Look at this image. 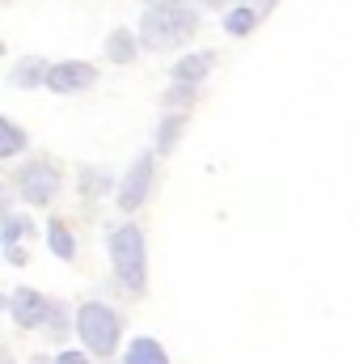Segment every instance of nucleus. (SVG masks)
<instances>
[{
  "label": "nucleus",
  "instance_id": "nucleus-18",
  "mask_svg": "<svg viewBox=\"0 0 359 364\" xmlns=\"http://www.w3.org/2000/svg\"><path fill=\"white\" fill-rule=\"evenodd\" d=\"M81 178H85V186H81L85 195H97V191H106V186H110V178H106V174H97V170H81Z\"/></svg>",
  "mask_w": 359,
  "mask_h": 364
},
{
  "label": "nucleus",
  "instance_id": "nucleus-20",
  "mask_svg": "<svg viewBox=\"0 0 359 364\" xmlns=\"http://www.w3.org/2000/svg\"><path fill=\"white\" fill-rule=\"evenodd\" d=\"M55 364H89V360H85L81 352H72V348H68V352H60V356H55Z\"/></svg>",
  "mask_w": 359,
  "mask_h": 364
},
{
  "label": "nucleus",
  "instance_id": "nucleus-14",
  "mask_svg": "<svg viewBox=\"0 0 359 364\" xmlns=\"http://www.w3.org/2000/svg\"><path fill=\"white\" fill-rule=\"evenodd\" d=\"M182 127H186V114H170V119L161 123V132H157V149H161V153H174V149H178Z\"/></svg>",
  "mask_w": 359,
  "mask_h": 364
},
{
  "label": "nucleus",
  "instance_id": "nucleus-15",
  "mask_svg": "<svg viewBox=\"0 0 359 364\" xmlns=\"http://www.w3.org/2000/svg\"><path fill=\"white\" fill-rule=\"evenodd\" d=\"M194 97H199V85H174L165 93V106H170V114H186L194 106Z\"/></svg>",
  "mask_w": 359,
  "mask_h": 364
},
{
  "label": "nucleus",
  "instance_id": "nucleus-7",
  "mask_svg": "<svg viewBox=\"0 0 359 364\" xmlns=\"http://www.w3.org/2000/svg\"><path fill=\"white\" fill-rule=\"evenodd\" d=\"M93 81H97L93 64L72 60V64H55V68H51V77H47V90H55V93H81V90H89Z\"/></svg>",
  "mask_w": 359,
  "mask_h": 364
},
{
  "label": "nucleus",
  "instance_id": "nucleus-19",
  "mask_svg": "<svg viewBox=\"0 0 359 364\" xmlns=\"http://www.w3.org/2000/svg\"><path fill=\"white\" fill-rule=\"evenodd\" d=\"M51 339H64V309L60 305H51V318H47V326H43Z\"/></svg>",
  "mask_w": 359,
  "mask_h": 364
},
{
  "label": "nucleus",
  "instance_id": "nucleus-17",
  "mask_svg": "<svg viewBox=\"0 0 359 364\" xmlns=\"http://www.w3.org/2000/svg\"><path fill=\"white\" fill-rule=\"evenodd\" d=\"M0 233H4V246H17V237L26 233V220L21 216H4V229Z\"/></svg>",
  "mask_w": 359,
  "mask_h": 364
},
{
  "label": "nucleus",
  "instance_id": "nucleus-6",
  "mask_svg": "<svg viewBox=\"0 0 359 364\" xmlns=\"http://www.w3.org/2000/svg\"><path fill=\"white\" fill-rule=\"evenodd\" d=\"M148 191H153V157L140 153V157L131 161L123 186H118V208H123V212H136V208L148 199Z\"/></svg>",
  "mask_w": 359,
  "mask_h": 364
},
{
  "label": "nucleus",
  "instance_id": "nucleus-21",
  "mask_svg": "<svg viewBox=\"0 0 359 364\" xmlns=\"http://www.w3.org/2000/svg\"><path fill=\"white\" fill-rule=\"evenodd\" d=\"M258 4H275V0H258Z\"/></svg>",
  "mask_w": 359,
  "mask_h": 364
},
{
  "label": "nucleus",
  "instance_id": "nucleus-2",
  "mask_svg": "<svg viewBox=\"0 0 359 364\" xmlns=\"http://www.w3.org/2000/svg\"><path fill=\"white\" fill-rule=\"evenodd\" d=\"M110 263H114V275L127 292H144V279H148V263H144V233L140 225H118L110 233Z\"/></svg>",
  "mask_w": 359,
  "mask_h": 364
},
{
  "label": "nucleus",
  "instance_id": "nucleus-11",
  "mask_svg": "<svg viewBox=\"0 0 359 364\" xmlns=\"http://www.w3.org/2000/svg\"><path fill=\"white\" fill-rule=\"evenodd\" d=\"M106 55H110L114 64H131V60H136V34H131V30H114V34L106 38Z\"/></svg>",
  "mask_w": 359,
  "mask_h": 364
},
{
  "label": "nucleus",
  "instance_id": "nucleus-12",
  "mask_svg": "<svg viewBox=\"0 0 359 364\" xmlns=\"http://www.w3.org/2000/svg\"><path fill=\"white\" fill-rule=\"evenodd\" d=\"M47 242H51V250H55L60 259H72V255H77V237L68 233L64 220H51V225H47Z\"/></svg>",
  "mask_w": 359,
  "mask_h": 364
},
{
  "label": "nucleus",
  "instance_id": "nucleus-10",
  "mask_svg": "<svg viewBox=\"0 0 359 364\" xmlns=\"http://www.w3.org/2000/svg\"><path fill=\"white\" fill-rule=\"evenodd\" d=\"M123 364H170V356L161 352L157 339H131V348H127Z\"/></svg>",
  "mask_w": 359,
  "mask_h": 364
},
{
  "label": "nucleus",
  "instance_id": "nucleus-13",
  "mask_svg": "<svg viewBox=\"0 0 359 364\" xmlns=\"http://www.w3.org/2000/svg\"><path fill=\"white\" fill-rule=\"evenodd\" d=\"M254 21H258V13H254V9H245V4H237V9H228V13H224V30H228V34H237V38H241V34H250V30H254Z\"/></svg>",
  "mask_w": 359,
  "mask_h": 364
},
{
  "label": "nucleus",
  "instance_id": "nucleus-1",
  "mask_svg": "<svg viewBox=\"0 0 359 364\" xmlns=\"http://www.w3.org/2000/svg\"><path fill=\"white\" fill-rule=\"evenodd\" d=\"M194 30H199V13L190 4H153L140 17V43L153 51H170V47L190 43Z\"/></svg>",
  "mask_w": 359,
  "mask_h": 364
},
{
  "label": "nucleus",
  "instance_id": "nucleus-4",
  "mask_svg": "<svg viewBox=\"0 0 359 364\" xmlns=\"http://www.w3.org/2000/svg\"><path fill=\"white\" fill-rule=\"evenodd\" d=\"M60 182H64V174H60V166L51 161V157H34V161H26L17 174H13V186H17V195L26 199V203H51L55 195H60Z\"/></svg>",
  "mask_w": 359,
  "mask_h": 364
},
{
  "label": "nucleus",
  "instance_id": "nucleus-16",
  "mask_svg": "<svg viewBox=\"0 0 359 364\" xmlns=\"http://www.w3.org/2000/svg\"><path fill=\"white\" fill-rule=\"evenodd\" d=\"M26 149V132L21 127H13L9 119H0V153L4 157H13V153H21Z\"/></svg>",
  "mask_w": 359,
  "mask_h": 364
},
{
  "label": "nucleus",
  "instance_id": "nucleus-22",
  "mask_svg": "<svg viewBox=\"0 0 359 364\" xmlns=\"http://www.w3.org/2000/svg\"><path fill=\"white\" fill-rule=\"evenodd\" d=\"M30 364H47V360H30Z\"/></svg>",
  "mask_w": 359,
  "mask_h": 364
},
{
  "label": "nucleus",
  "instance_id": "nucleus-9",
  "mask_svg": "<svg viewBox=\"0 0 359 364\" xmlns=\"http://www.w3.org/2000/svg\"><path fill=\"white\" fill-rule=\"evenodd\" d=\"M47 77H51V68H47L43 60L30 55V60H21V64L13 68L9 81H13V90H34V85H47Z\"/></svg>",
  "mask_w": 359,
  "mask_h": 364
},
{
  "label": "nucleus",
  "instance_id": "nucleus-5",
  "mask_svg": "<svg viewBox=\"0 0 359 364\" xmlns=\"http://www.w3.org/2000/svg\"><path fill=\"white\" fill-rule=\"evenodd\" d=\"M9 314H13V322H17L21 331H34V326H47L51 301H47L43 292H34V288H17V292L9 296Z\"/></svg>",
  "mask_w": 359,
  "mask_h": 364
},
{
  "label": "nucleus",
  "instance_id": "nucleus-8",
  "mask_svg": "<svg viewBox=\"0 0 359 364\" xmlns=\"http://www.w3.org/2000/svg\"><path fill=\"white\" fill-rule=\"evenodd\" d=\"M216 64V55L211 51H194V55H182L178 64H174V81L178 85H199L203 77H207V68Z\"/></svg>",
  "mask_w": 359,
  "mask_h": 364
},
{
  "label": "nucleus",
  "instance_id": "nucleus-3",
  "mask_svg": "<svg viewBox=\"0 0 359 364\" xmlns=\"http://www.w3.org/2000/svg\"><path fill=\"white\" fill-rule=\"evenodd\" d=\"M77 331H81L85 348L97 352V356H110V352L118 348V314H114L110 305H101V301L81 305V314H77Z\"/></svg>",
  "mask_w": 359,
  "mask_h": 364
}]
</instances>
